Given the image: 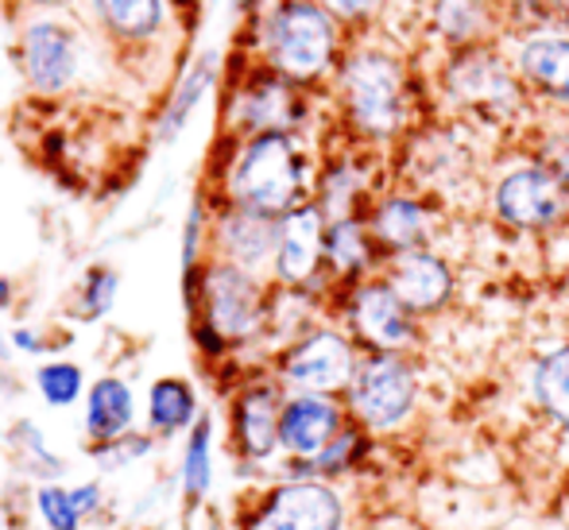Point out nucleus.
<instances>
[{
    "label": "nucleus",
    "mask_w": 569,
    "mask_h": 530,
    "mask_svg": "<svg viewBox=\"0 0 569 530\" xmlns=\"http://www.w3.org/2000/svg\"><path fill=\"white\" fill-rule=\"evenodd\" d=\"M488 20V0H438L435 4V23L446 39L453 43H472L477 36H485Z\"/></svg>",
    "instance_id": "30"
},
{
    "label": "nucleus",
    "mask_w": 569,
    "mask_h": 530,
    "mask_svg": "<svg viewBox=\"0 0 569 530\" xmlns=\"http://www.w3.org/2000/svg\"><path fill=\"white\" fill-rule=\"evenodd\" d=\"M279 244V217L240 210V206L221 202L213 213L210 252L213 260H226L232 268H244L252 276H263L276 263Z\"/></svg>",
    "instance_id": "13"
},
{
    "label": "nucleus",
    "mask_w": 569,
    "mask_h": 530,
    "mask_svg": "<svg viewBox=\"0 0 569 530\" xmlns=\"http://www.w3.org/2000/svg\"><path fill=\"white\" fill-rule=\"evenodd\" d=\"M419 403V376L403 352H365L345 391L349 419L372 433H391L411 419Z\"/></svg>",
    "instance_id": "4"
},
{
    "label": "nucleus",
    "mask_w": 569,
    "mask_h": 530,
    "mask_svg": "<svg viewBox=\"0 0 569 530\" xmlns=\"http://www.w3.org/2000/svg\"><path fill=\"white\" fill-rule=\"evenodd\" d=\"M202 419L198 391L182 376H159L148 388V433L156 438H179L190 433V426Z\"/></svg>",
    "instance_id": "22"
},
{
    "label": "nucleus",
    "mask_w": 569,
    "mask_h": 530,
    "mask_svg": "<svg viewBox=\"0 0 569 530\" xmlns=\"http://www.w3.org/2000/svg\"><path fill=\"white\" fill-rule=\"evenodd\" d=\"M527 86L569 106V39H531L519 54Z\"/></svg>",
    "instance_id": "26"
},
{
    "label": "nucleus",
    "mask_w": 569,
    "mask_h": 530,
    "mask_svg": "<svg viewBox=\"0 0 569 530\" xmlns=\"http://www.w3.org/2000/svg\"><path fill=\"white\" fill-rule=\"evenodd\" d=\"M36 391L51 411H67V407H74L90 391L86 388V368L78 360H62V357L43 360L36 368Z\"/></svg>",
    "instance_id": "27"
},
{
    "label": "nucleus",
    "mask_w": 569,
    "mask_h": 530,
    "mask_svg": "<svg viewBox=\"0 0 569 530\" xmlns=\"http://www.w3.org/2000/svg\"><path fill=\"white\" fill-rule=\"evenodd\" d=\"M333 20H365L380 0H318Z\"/></svg>",
    "instance_id": "37"
},
{
    "label": "nucleus",
    "mask_w": 569,
    "mask_h": 530,
    "mask_svg": "<svg viewBox=\"0 0 569 530\" xmlns=\"http://www.w3.org/2000/svg\"><path fill=\"white\" fill-rule=\"evenodd\" d=\"M310 194L307 156L295 143V132H260L237 140L221 174V198L240 210L287 217L299 206L315 202Z\"/></svg>",
    "instance_id": "1"
},
{
    "label": "nucleus",
    "mask_w": 569,
    "mask_h": 530,
    "mask_svg": "<svg viewBox=\"0 0 569 530\" xmlns=\"http://www.w3.org/2000/svg\"><path fill=\"white\" fill-rule=\"evenodd\" d=\"M380 252L368 232V221L360 217H341V221H330L326 229V271L333 279H345V283H357L368 268H372V256Z\"/></svg>",
    "instance_id": "23"
},
{
    "label": "nucleus",
    "mask_w": 569,
    "mask_h": 530,
    "mask_svg": "<svg viewBox=\"0 0 569 530\" xmlns=\"http://www.w3.org/2000/svg\"><path fill=\"white\" fill-rule=\"evenodd\" d=\"M248 4H252V0H237V8H248Z\"/></svg>",
    "instance_id": "45"
},
{
    "label": "nucleus",
    "mask_w": 569,
    "mask_h": 530,
    "mask_svg": "<svg viewBox=\"0 0 569 530\" xmlns=\"http://www.w3.org/2000/svg\"><path fill=\"white\" fill-rule=\"evenodd\" d=\"M12 337H4V333H0V360H8V357H12Z\"/></svg>",
    "instance_id": "41"
},
{
    "label": "nucleus",
    "mask_w": 569,
    "mask_h": 530,
    "mask_svg": "<svg viewBox=\"0 0 569 530\" xmlns=\"http://www.w3.org/2000/svg\"><path fill=\"white\" fill-rule=\"evenodd\" d=\"M531 399L550 426L569 433V344L542 352L531 368Z\"/></svg>",
    "instance_id": "25"
},
{
    "label": "nucleus",
    "mask_w": 569,
    "mask_h": 530,
    "mask_svg": "<svg viewBox=\"0 0 569 530\" xmlns=\"http://www.w3.org/2000/svg\"><path fill=\"white\" fill-rule=\"evenodd\" d=\"M12 299H16V287L8 276H0V310H12Z\"/></svg>",
    "instance_id": "39"
},
{
    "label": "nucleus",
    "mask_w": 569,
    "mask_h": 530,
    "mask_svg": "<svg viewBox=\"0 0 569 530\" xmlns=\"http://www.w3.org/2000/svg\"><path fill=\"white\" fill-rule=\"evenodd\" d=\"M156 433H124V438H117V441H109V446H90V457L93 461H101L109 472H120V469H128V464H136V461H143V457H151L156 453Z\"/></svg>",
    "instance_id": "34"
},
{
    "label": "nucleus",
    "mask_w": 569,
    "mask_h": 530,
    "mask_svg": "<svg viewBox=\"0 0 569 530\" xmlns=\"http://www.w3.org/2000/svg\"><path fill=\"white\" fill-rule=\"evenodd\" d=\"M90 12L113 43L143 47L163 31L167 0H90Z\"/></svg>",
    "instance_id": "20"
},
{
    "label": "nucleus",
    "mask_w": 569,
    "mask_h": 530,
    "mask_svg": "<svg viewBox=\"0 0 569 530\" xmlns=\"http://www.w3.org/2000/svg\"><path fill=\"white\" fill-rule=\"evenodd\" d=\"M492 210L508 229L547 232L566 221L569 187L542 163H527L508 171L492 190Z\"/></svg>",
    "instance_id": "10"
},
{
    "label": "nucleus",
    "mask_w": 569,
    "mask_h": 530,
    "mask_svg": "<svg viewBox=\"0 0 569 530\" xmlns=\"http://www.w3.org/2000/svg\"><path fill=\"white\" fill-rule=\"evenodd\" d=\"M263 59L287 82H315L330 70L338 51L333 16L318 0H279L260 28Z\"/></svg>",
    "instance_id": "3"
},
{
    "label": "nucleus",
    "mask_w": 569,
    "mask_h": 530,
    "mask_svg": "<svg viewBox=\"0 0 569 530\" xmlns=\"http://www.w3.org/2000/svg\"><path fill=\"white\" fill-rule=\"evenodd\" d=\"M555 8H558V20L569 23V0H555Z\"/></svg>",
    "instance_id": "42"
},
{
    "label": "nucleus",
    "mask_w": 569,
    "mask_h": 530,
    "mask_svg": "<svg viewBox=\"0 0 569 530\" xmlns=\"http://www.w3.org/2000/svg\"><path fill=\"white\" fill-rule=\"evenodd\" d=\"M210 232H213V213L206 206V194H198L182 221V283L194 279V271L210 260Z\"/></svg>",
    "instance_id": "32"
},
{
    "label": "nucleus",
    "mask_w": 569,
    "mask_h": 530,
    "mask_svg": "<svg viewBox=\"0 0 569 530\" xmlns=\"http://www.w3.org/2000/svg\"><path fill=\"white\" fill-rule=\"evenodd\" d=\"M349 508L330 480H276L244 508L240 530H345Z\"/></svg>",
    "instance_id": "5"
},
{
    "label": "nucleus",
    "mask_w": 569,
    "mask_h": 530,
    "mask_svg": "<svg viewBox=\"0 0 569 530\" xmlns=\"http://www.w3.org/2000/svg\"><path fill=\"white\" fill-rule=\"evenodd\" d=\"M450 90L453 98H461L465 106L480 112H508L519 101L511 74L496 59H488V54H465V59H457L450 70Z\"/></svg>",
    "instance_id": "18"
},
{
    "label": "nucleus",
    "mask_w": 569,
    "mask_h": 530,
    "mask_svg": "<svg viewBox=\"0 0 569 530\" xmlns=\"http://www.w3.org/2000/svg\"><path fill=\"white\" fill-rule=\"evenodd\" d=\"M213 82H218V59H213V54H202V59L179 78L171 98H167V109L156 124L159 143H171L174 136H182V128L190 124V117H194L198 106L206 101V93L213 90Z\"/></svg>",
    "instance_id": "24"
},
{
    "label": "nucleus",
    "mask_w": 569,
    "mask_h": 530,
    "mask_svg": "<svg viewBox=\"0 0 569 530\" xmlns=\"http://www.w3.org/2000/svg\"><path fill=\"white\" fill-rule=\"evenodd\" d=\"M8 337H12V349L16 352H28V357H39V352H47L43 333H39V329H31V326H16Z\"/></svg>",
    "instance_id": "38"
},
{
    "label": "nucleus",
    "mask_w": 569,
    "mask_h": 530,
    "mask_svg": "<svg viewBox=\"0 0 569 530\" xmlns=\"http://www.w3.org/2000/svg\"><path fill=\"white\" fill-rule=\"evenodd\" d=\"M117 294H120V271L106 268H90L78 283V302H74V314L78 321H101L109 318V310L117 307Z\"/></svg>",
    "instance_id": "31"
},
{
    "label": "nucleus",
    "mask_w": 569,
    "mask_h": 530,
    "mask_svg": "<svg viewBox=\"0 0 569 530\" xmlns=\"http://www.w3.org/2000/svg\"><path fill=\"white\" fill-rule=\"evenodd\" d=\"M202 516H206V530H232V527L226 523V516H221L218 508H206Z\"/></svg>",
    "instance_id": "40"
},
{
    "label": "nucleus",
    "mask_w": 569,
    "mask_h": 530,
    "mask_svg": "<svg viewBox=\"0 0 569 530\" xmlns=\"http://www.w3.org/2000/svg\"><path fill=\"white\" fill-rule=\"evenodd\" d=\"M302 112H307V106H302L295 82H287L276 70H268V74L252 78V82H244L232 93L229 124L240 140L260 132H295Z\"/></svg>",
    "instance_id": "14"
},
{
    "label": "nucleus",
    "mask_w": 569,
    "mask_h": 530,
    "mask_svg": "<svg viewBox=\"0 0 569 530\" xmlns=\"http://www.w3.org/2000/svg\"><path fill=\"white\" fill-rule=\"evenodd\" d=\"M70 496H74V503H78V511H82L86 523L106 511V484H101V480H82V484H70Z\"/></svg>",
    "instance_id": "36"
},
{
    "label": "nucleus",
    "mask_w": 569,
    "mask_h": 530,
    "mask_svg": "<svg viewBox=\"0 0 569 530\" xmlns=\"http://www.w3.org/2000/svg\"><path fill=\"white\" fill-rule=\"evenodd\" d=\"M182 453H179V492L187 503V516L206 511V500L213 492V414L202 411V419L182 433Z\"/></svg>",
    "instance_id": "21"
},
{
    "label": "nucleus",
    "mask_w": 569,
    "mask_h": 530,
    "mask_svg": "<svg viewBox=\"0 0 569 530\" xmlns=\"http://www.w3.org/2000/svg\"><path fill=\"white\" fill-rule=\"evenodd\" d=\"M368 232H372L376 248L388 256L411 252V248H427L430 240V213L419 198L411 194H388L383 202L372 206L368 213Z\"/></svg>",
    "instance_id": "19"
},
{
    "label": "nucleus",
    "mask_w": 569,
    "mask_h": 530,
    "mask_svg": "<svg viewBox=\"0 0 569 530\" xmlns=\"http://www.w3.org/2000/svg\"><path fill=\"white\" fill-rule=\"evenodd\" d=\"M411 310L403 307L396 291L383 279H365L352 283L349 299H345V321L357 344H365L368 352H403L415 344L419 326H415Z\"/></svg>",
    "instance_id": "11"
},
{
    "label": "nucleus",
    "mask_w": 569,
    "mask_h": 530,
    "mask_svg": "<svg viewBox=\"0 0 569 530\" xmlns=\"http://www.w3.org/2000/svg\"><path fill=\"white\" fill-rule=\"evenodd\" d=\"M360 364V349L352 333L330 326H315L291 344H283L276 360V380L287 391H310V396H341L349 391Z\"/></svg>",
    "instance_id": "6"
},
{
    "label": "nucleus",
    "mask_w": 569,
    "mask_h": 530,
    "mask_svg": "<svg viewBox=\"0 0 569 530\" xmlns=\"http://www.w3.org/2000/svg\"><path fill=\"white\" fill-rule=\"evenodd\" d=\"M31 4H67V0H31Z\"/></svg>",
    "instance_id": "43"
},
{
    "label": "nucleus",
    "mask_w": 569,
    "mask_h": 530,
    "mask_svg": "<svg viewBox=\"0 0 569 530\" xmlns=\"http://www.w3.org/2000/svg\"><path fill=\"white\" fill-rule=\"evenodd\" d=\"M8 441H12V449L20 453V464L31 472V477L39 480H62V472H67V461H62L59 453H54L51 446H47V433L43 426L36 419H20L12 426V433H8Z\"/></svg>",
    "instance_id": "29"
},
{
    "label": "nucleus",
    "mask_w": 569,
    "mask_h": 530,
    "mask_svg": "<svg viewBox=\"0 0 569 530\" xmlns=\"http://www.w3.org/2000/svg\"><path fill=\"white\" fill-rule=\"evenodd\" d=\"M360 194H365V182H360L357 167L352 163H333L322 171L315 190L318 210L326 213V221H341V217H357Z\"/></svg>",
    "instance_id": "28"
},
{
    "label": "nucleus",
    "mask_w": 569,
    "mask_h": 530,
    "mask_svg": "<svg viewBox=\"0 0 569 530\" xmlns=\"http://www.w3.org/2000/svg\"><path fill=\"white\" fill-rule=\"evenodd\" d=\"M349 422V407L338 396H310L287 391L283 419H279V453L310 461L318 457Z\"/></svg>",
    "instance_id": "15"
},
{
    "label": "nucleus",
    "mask_w": 569,
    "mask_h": 530,
    "mask_svg": "<svg viewBox=\"0 0 569 530\" xmlns=\"http://www.w3.org/2000/svg\"><path fill=\"white\" fill-rule=\"evenodd\" d=\"M136 391L124 376H98L86 391V411L82 430L90 446H109V441L124 438L136 430Z\"/></svg>",
    "instance_id": "17"
},
{
    "label": "nucleus",
    "mask_w": 569,
    "mask_h": 530,
    "mask_svg": "<svg viewBox=\"0 0 569 530\" xmlns=\"http://www.w3.org/2000/svg\"><path fill=\"white\" fill-rule=\"evenodd\" d=\"M341 98L349 120L372 140H388L403 128L407 117V93L403 74L388 54H352L341 70Z\"/></svg>",
    "instance_id": "7"
},
{
    "label": "nucleus",
    "mask_w": 569,
    "mask_h": 530,
    "mask_svg": "<svg viewBox=\"0 0 569 530\" xmlns=\"http://www.w3.org/2000/svg\"><path fill=\"white\" fill-rule=\"evenodd\" d=\"M287 388L276 376H252L229 399V449L237 472H260L279 453V419H283Z\"/></svg>",
    "instance_id": "8"
},
{
    "label": "nucleus",
    "mask_w": 569,
    "mask_h": 530,
    "mask_svg": "<svg viewBox=\"0 0 569 530\" xmlns=\"http://www.w3.org/2000/svg\"><path fill=\"white\" fill-rule=\"evenodd\" d=\"M8 527V516H4V503H0V530Z\"/></svg>",
    "instance_id": "44"
},
{
    "label": "nucleus",
    "mask_w": 569,
    "mask_h": 530,
    "mask_svg": "<svg viewBox=\"0 0 569 530\" xmlns=\"http://www.w3.org/2000/svg\"><path fill=\"white\" fill-rule=\"evenodd\" d=\"M20 67L28 86L36 93H43V98H59V93L74 90L86 70V47L74 23L54 20V16L23 23Z\"/></svg>",
    "instance_id": "9"
},
{
    "label": "nucleus",
    "mask_w": 569,
    "mask_h": 530,
    "mask_svg": "<svg viewBox=\"0 0 569 530\" xmlns=\"http://www.w3.org/2000/svg\"><path fill=\"white\" fill-rule=\"evenodd\" d=\"M383 283L403 299L411 314H438L453 299V271L430 248H411V252L388 256Z\"/></svg>",
    "instance_id": "16"
},
{
    "label": "nucleus",
    "mask_w": 569,
    "mask_h": 530,
    "mask_svg": "<svg viewBox=\"0 0 569 530\" xmlns=\"http://www.w3.org/2000/svg\"><path fill=\"white\" fill-rule=\"evenodd\" d=\"M36 516L47 530H82L86 523L74 496H70V484H62V480H39Z\"/></svg>",
    "instance_id": "33"
},
{
    "label": "nucleus",
    "mask_w": 569,
    "mask_h": 530,
    "mask_svg": "<svg viewBox=\"0 0 569 530\" xmlns=\"http://www.w3.org/2000/svg\"><path fill=\"white\" fill-rule=\"evenodd\" d=\"M182 294H187L190 318L210 321L232 349L268 333L271 291L252 271L232 268V263L213 260L210 256V260L194 271V279L182 283Z\"/></svg>",
    "instance_id": "2"
},
{
    "label": "nucleus",
    "mask_w": 569,
    "mask_h": 530,
    "mask_svg": "<svg viewBox=\"0 0 569 530\" xmlns=\"http://www.w3.org/2000/svg\"><path fill=\"white\" fill-rule=\"evenodd\" d=\"M547 171H555L558 179L569 187V128H558L547 143H542V159H539Z\"/></svg>",
    "instance_id": "35"
},
{
    "label": "nucleus",
    "mask_w": 569,
    "mask_h": 530,
    "mask_svg": "<svg viewBox=\"0 0 569 530\" xmlns=\"http://www.w3.org/2000/svg\"><path fill=\"white\" fill-rule=\"evenodd\" d=\"M326 213L318 202H307L287 217H279V244L271 276L279 287H295V291H318L326 276Z\"/></svg>",
    "instance_id": "12"
}]
</instances>
